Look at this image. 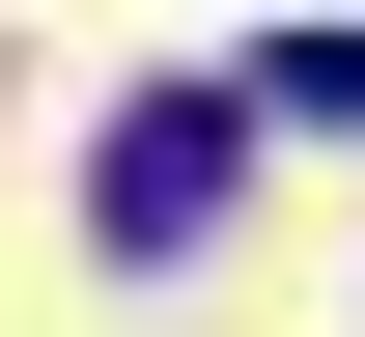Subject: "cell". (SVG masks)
Returning a JSON list of instances; mask_svg holds the SVG:
<instances>
[{"instance_id":"1","label":"cell","mask_w":365,"mask_h":337,"mask_svg":"<svg viewBox=\"0 0 365 337\" xmlns=\"http://www.w3.org/2000/svg\"><path fill=\"white\" fill-rule=\"evenodd\" d=\"M85 225H113V253H197V225H225V113H197V85H140L113 141H85Z\"/></svg>"},{"instance_id":"2","label":"cell","mask_w":365,"mask_h":337,"mask_svg":"<svg viewBox=\"0 0 365 337\" xmlns=\"http://www.w3.org/2000/svg\"><path fill=\"white\" fill-rule=\"evenodd\" d=\"M253 113H337V141H365V28H281V56H253Z\"/></svg>"}]
</instances>
